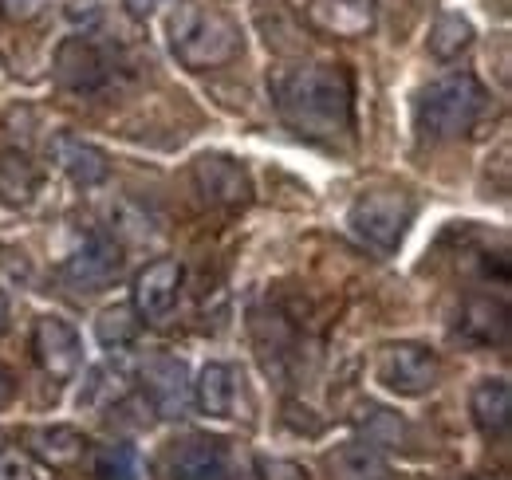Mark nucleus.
Segmentation results:
<instances>
[{
    "label": "nucleus",
    "instance_id": "1",
    "mask_svg": "<svg viewBox=\"0 0 512 480\" xmlns=\"http://www.w3.org/2000/svg\"><path fill=\"white\" fill-rule=\"evenodd\" d=\"M268 99L280 122L316 146H339L355 130V87L339 63H296L268 75Z\"/></svg>",
    "mask_w": 512,
    "mask_h": 480
},
{
    "label": "nucleus",
    "instance_id": "2",
    "mask_svg": "<svg viewBox=\"0 0 512 480\" xmlns=\"http://www.w3.org/2000/svg\"><path fill=\"white\" fill-rule=\"evenodd\" d=\"M489 95L473 71H449L426 83L414 99V126L426 142H453L465 138L485 115Z\"/></svg>",
    "mask_w": 512,
    "mask_h": 480
},
{
    "label": "nucleus",
    "instance_id": "3",
    "mask_svg": "<svg viewBox=\"0 0 512 480\" xmlns=\"http://www.w3.org/2000/svg\"><path fill=\"white\" fill-rule=\"evenodd\" d=\"M245 40L233 16L209 4H178L170 16V52L190 71L225 67L241 56Z\"/></svg>",
    "mask_w": 512,
    "mask_h": 480
},
{
    "label": "nucleus",
    "instance_id": "4",
    "mask_svg": "<svg viewBox=\"0 0 512 480\" xmlns=\"http://www.w3.org/2000/svg\"><path fill=\"white\" fill-rule=\"evenodd\" d=\"M170 480H260V465L237 441L197 433L170 453Z\"/></svg>",
    "mask_w": 512,
    "mask_h": 480
},
{
    "label": "nucleus",
    "instance_id": "5",
    "mask_svg": "<svg viewBox=\"0 0 512 480\" xmlns=\"http://www.w3.org/2000/svg\"><path fill=\"white\" fill-rule=\"evenodd\" d=\"M410 221H414V201L406 193H367L347 213L351 233L367 248H375L379 256L398 252V244L406 240Z\"/></svg>",
    "mask_w": 512,
    "mask_h": 480
},
{
    "label": "nucleus",
    "instance_id": "6",
    "mask_svg": "<svg viewBox=\"0 0 512 480\" xmlns=\"http://www.w3.org/2000/svg\"><path fill=\"white\" fill-rule=\"evenodd\" d=\"M375 374L390 394L398 398H422L438 386L442 378V362H438V351L426 347V343H386L379 351V362H375Z\"/></svg>",
    "mask_w": 512,
    "mask_h": 480
},
{
    "label": "nucleus",
    "instance_id": "7",
    "mask_svg": "<svg viewBox=\"0 0 512 480\" xmlns=\"http://www.w3.org/2000/svg\"><path fill=\"white\" fill-rule=\"evenodd\" d=\"M138 382H142V398H146L150 414L170 421L190 414L193 378H190V366L178 359V355H166V351L146 355L142 366H138Z\"/></svg>",
    "mask_w": 512,
    "mask_h": 480
},
{
    "label": "nucleus",
    "instance_id": "8",
    "mask_svg": "<svg viewBox=\"0 0 512 480\" xmlns=\"http://www.w3.org/2000/svg\"><path fill=\"white\" fill-rule=\"evenodd\" d=\"M123 272V244L111 233H91L64 264H60V280L79 296H95L107 292Z\"/></svg>",
    "mask_w": 512,
    "mask_h": 480
},
{
    "label": "nucleus",
    "instance_id": "9",
    "mask_svg": "<svg viewBox=\"0 0 512 480\" xmlns=\"http://www.w3.org/2000/svg\"><path fill=\"white\" fill-rule=\"evenodd\" d=\"M182 264L174 256H158L150 260L138 276H134V288H130V307L142 323H166L174 315V307L182 300Z\"/></svg>",
    "mask_w": 512,
    "mask_h": 480
},
{
    "label": "nucleus",
    "instance_id": "10",
    "mask_svg": "<svg viewBox=\"0 0 512 480\" xmlns=\"http://www.w3.org/2000/svg\"><path fill=\"white\" fill-rule=\"evenodd\" d=\"M56 83L71 95H99L111 83V56L91 36H67L56 48Z\"/></svg>",
    "mask_w": 512,
    "mask_h": 480
},
{
    "label": "nucleus",
    "instance_id": "11",
    "mask_svg": "<svg viewBox=\"0 0 512 480\" xmlns=\"http://www.w3.org/2000/svg\"><path fill=\"white\" fill-rule=\"evenodd\" d=\"M32 355L40 362V370L56 382H67L79 374L83 366V339L79 331L60 319V315H40L32 327Z\"/></svg>",
    "mask_w": 512,
    "mask_h": 480
},
{
    "label": "nucleus",
    "instance_id": "12",
    "mask_svg": "<svg viewBox=\"0 0 512 480\" xmlns=\"http://www.w3.org/2000/svg\"><path fill=\"white\" fill-rule=\"evenodd\" d=\"M193 181H197V193L205 197V205H213V209H241L253 197L249 170L225 154H201L193 162Z\"/></svg>",
    "mask_w": 512,
    "mask_h": 480
},
{
    "label": "nucleus",
    "instance_id": "13",
    "mask_svg": "<svg viewBox=\"0 0 512 480\" xmlns=\"http://www.w3.org/2000/svg\"><path fill=\"white\" fill-rule=\"evenodd\" d=\"M312 32L331 40H359L379 20V0H304L300 4Z\"/></svg>",
    "mask_w": 512,
    "mask_h": 480
},
{
    "label": "nucleus",
    "instance_id": "14",
    "mask_svg": "<svg viewBox=\"0 0 512 480\" xmlns=\"http://www.w3.org/2000/svg\"><path fill=\"white\" fill-rule=\"evenodd\" d=\"M52 154H56V166L79 189H95V185H103V181L111 178V158L95 142H87V138H79L71 130L52 138Z\"/></svg>",
    "mask_w": 512,
    "mask_h": 480
},
{
    "label": "nucleus",
    "instance_id": "15",
    "mask_svg": "<svg viewBox=\"0 0 512 480\" xmlns=\"http://www.w3.org/2000/svg\"><path fill=\"white\" fill-rule=\"evenodd\" d=\"M469 414H473V425L481 429L485 441L509 437V425H512L509 378H481L473 386V394H469Z\"/></svg>",
    "mask_w": 512,
    "mask_h": 480
},
{
    "label": "nucleus",
    "instance_id": "16",
    "mask_svg": "<svg viewBox=\"0 0 512 480\" xmlns=\"http://www.w3.org/2000/svg\"><path fill=\"white\" fill-rule=\"evenodd\" d=\"M237 398H241V374L229 362H205L197 382H193V402L209 418H237Z\"/></svg>",
    "mask_w": 512,
    "mask_h": 480
},
{
    "label": "nucleus",
    "instance_id": "17",
    "mask_svg": "<svg viewBox=\"0 0 512 480\" xmlns=\"http://www.w3.org/2000/svg\"><path fill=\"white\" fill-rule=\"evenodd\" d=\"M327 480H394V469L371 441H343L323 457Z\"/></svg>",
    "mask_w": 512,
    "mask_h": 480
},
{
    "label": "nucleus",
    "instance_id": "18",
    "mask_svg": "<svg viewBox=\"0 0 512 480\" xmlns=\"http://www.w3.org/2000/svg\"><path fill=\"white\" fill-rule=\"evenodd\" d=\"M40 185H44V174H40V166L32 162L28 150L8 146V150L0 154V197H4L8 205H16V209L32 205L36 193H40Z\"/></svg>",
    "mask_w": 512,
    "mask_h": 480
},
{
    "label": "nucleus",
    "instance_id": "19",
    "mask_svg": "<svg viewBox=\"0 0 512 480\" xmlns=\"http://www.w3.org/2000/svg\"><path fill=\"white\" fill-rule=\"evenodd\" d=\"M83 433L71 429V425H40L28 433V453L40 457L44 465L52 469H64V465H75L83 457Z\"/></svg>",
    "mask_w": 512,
    "mask_h": 480
},
{
    "label": "nucleus",
    "instance_id": "20",
    "mask_svg": "<svg viewBox=\"0 0 512 480\" xmlns=\"http://www.w3.org/2000/svg\"><path fill=\"white\" fill-rule=\"evenodd\" d=\"M461 335L473 339V343H509V319H505V303L493 300H473L465 303L461 311Z\"/></svg>",
    "mask_w": 512,
    "mask_h": 480
},
{
    "label": "nucleus",
    "instance_id": "21",
    "mask_svg": "<svg viewBox=\"0 0 512 480\" xmlns=\"http://www.w3.org/2000/svg\"><path fill=\"white\" fill-rule=\"evenodd\" d=\"M473 24L461 16V12H442L438 20H434V28H430V56L442 63H453L461 60L469 48H473Z\"/></svg>",
    "mask_w": 512,
    "mask_h": 480
},
{
    "label": "nucleus",
    "instance_id": "22",
    "mask_svg": "<svg viewBox=\"0 0 512 480\" xmlns=\"http://www.w3.org/2000/svg\"><path fill=\"white\" fill-rule=\"evenodd\" d=\"M138 331H142V319L134 315L130 303H115V307H107V311L95 319V339H99V347L111 351V355L134 347Z\"/></svg>",
    "mask_w": 512,
    "mask_h": 480
},
{
    "label": "nucleus",
    "instance_id": "23",
    "mask_svg": "<svg viewBox=\"0 0 512 480\" xmlns=\"http://www.w3.org/2000/svg\"><path fill=\"white\" fill-rule=\"evenodd\" d=\"M359 429L367 433V441L375 445V449H398V445H410V429H406V421L398 418V414H390L383 406H363L359 410Z\"/></svg>",
    "mask_w": 512,
    "mask_h": 480
},
{
    "label": "nucleus",
    "instance_id": "24",
    "mask_svg": "<svg viewBox=\"0 0 512 480\" xmlns=\"http://www.w3.org/2000/svg\"><path fill=\"white\" fill-rule=\"evenodd\" d=\"M95 477L99 480H142V457L134 445H103L95 457Z\"/></svg>",
    "mask_w": 512,
    "mask_h": 480
},
{
    "label": "nucleus",
    "instance_id": "25",
    "mask_svg": "<svg viewBox=\"0 0 512 480\" xmlns=\"http://www.w3.org/2000/svg\"><path fill=\"white\" fill-rule=\"evenodd\" d=\"M0 480H44L40 477V465L28 449L12 445L0 437Z\"/></svg>",
    "mask_w": 512,
    "mask_h": 480
},
{
    "label": "nucleus",
    "instance_id": "26",
    "mask_svg": "<svg viewBox=\"0 0 512 480\" xmlns=\"http://www.w3.org/2000/svg\"><path fill=\"white\" fill-rule=\"evenodd\" d=\"M52 0H0V20L4 24H32L48 12Z\"/></svg>",
    "mask_w": 512,
    "mask_h": 480
},
{
    "label": "nucleus",
    "instance_id": "27",
    "mask_svg": "<svg viewBox=\"0 0 512 480\" xmlns=\"http://www.w3.org/2000/svg\"><path fill=\"white\" fill-rule=\"evenodd\" d=\"M260 465V480H308V473L292 461H256Z\"/></svg>",
    "mask_w": 512,
    "mask_h": 480
},
{
    "label": "nucleus",
    "instance_id": "28",
    "mask_svg": "<svg viewBox=\"0 0 512 480\" xmlns=\"http://www.w3.org/2000/svg\"><path fill=\"white\" fill-rule=\"evenodd\" d=\"M123 4H127L130 16H138V20H142V16H150L158 4H170V0H123Z\"/></svg>",
    "mask_w": 512,
    "mask_h": 480
},
{
    "label": "nucleus",
    "instance_id": "29",
    "mask_svg": "<svg viewBox=\"0 0 512 480\" xmlns=\"http://www.w3.org/2000/svg\"><path fill=\"white\" fill-rule=\"evenodd\" d=\"M8 323H12V303H8V292L0 288V335L8 331Z\"/></svg>",
    "mask_w": 512,
    "mask_h": 480
},
{
    "label": "nucleus",
    "instance_id": "30",
    "mask_svg": "<svg viewBox=\"0 0 512 480\" xmlns=\"http://www.w3.org/2000/svg\"><path fill=\"white\" fill-rule=\"evenodd\" d=\"M12 398V378H8V370H0V406Z\"/></svg>",
    "mask_w": 512,
    "mask_h": 480
}]
</instances>
